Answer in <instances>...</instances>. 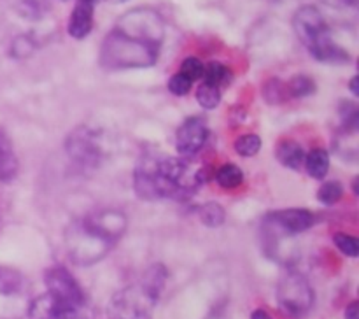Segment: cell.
<instances>
[{
	"label": "cell",
	"instance_id": "obj_11",
	"mask_svg": "<svg viewBox=\"0 0 359 319\" xmlns=\"http://www.w3.org/2000/svg\"><path fill=\"white\" fill-rule=\"evenodd\" d=\"M77 312L65 301L58 300L51 293H44L35 298L28 308L30 319H76Z\"/></svg>",
	"mask_w": 359,
	"mask_h": 319
},
{
	"label": "cell",
	"instance_id": "obj_29",
	"mask_svg": "<svg viewBox=\"0 0 359 319\" xmlns=\"http://www.w3.org/2000/svg\"><path fill=\"white\" fill-rule=\"evenodd\" d=\"M346 319H359V304L358 301H353V304L346 308Z\"/></svg>",
	"mask_w": 359,
	"mask_h": 319
},
{
	"label": "cell",
	"instance_id": "obj_18",
	"mask_svg": "<svg viewBox=\"0 0 359 319\" xmlns=\"http://www.w3.org/2000/svg\"><path fill=\"white\" fill-rule=\"evenodd\" d=\"M200 219H202L203 224L210 228H217L224 223L226 219V212H224L223 207L216 202H209L205 205H202L198 209Z\"/></svg>",
	"mask_w": 359,
	"mask_h": 319
},
{
	"label": "cell",
	"instance_id": "obj_14",
	"mask_svg": "<svg viewBox=\"0 0 359 319\" xmlns=\"http://www.w3.org/2000/svg\"><path fill=\"white\" fill-rule=\"evenodd\" d=\"M276 154H277V160H279L284 167L293 168V170L300 168L305 161L304 147L291 139L280 140L279 146H277Z\"/></svg>",
	"mask_w": 359,
	"mask_h": 319
},
{
	"label": "cell",
	"instance_id": "obj_32",
	"mask_svg": "<svg viewBox=\"0 0 359 319\" xmlns=\"http://www.w3.org/2000/svg\"><path fill=\"white\" fill-rule=\"evenodd\" d=\"M111 2H116V4H119V2H126V0H111Z\"/></svg>",
	"mask_w": 359,
	"mask_h": 319
},
{
	"label": "cell",
	"instance_id": "obj_27",
	"mask_svg": "<svg viewBox=\"0 0 359 319\" xmlns=\"http://www.w3.org/2000/svg\"><path fill=\"white\" fill-rule=\"evenodd\" d=\"M35 48V42L32 41L27 35H20V37L14 39L13 42V56L16 58H25V56L30 55Z\"/></svg>",
	"mask_w": 359,
	"mask_h": 319
},
{
	"label": "cell",
	"instance_id": "obj_33",
	"mask_svg": "<svg viewBox=\"0 0 359 319\" xmlns=\"http://www.w3.org/2000/svg\"><path fill=\"white\" fill-rule=\"evenodd\" d=\"M272 2H284V0H272Z\"/></svg>",
	"mask_w": 359,
	"mask_h": 319
},
{
	"label": "cell",
	"instance_id": "obj_26",
	"mask_svg": "<svg viewBox=\"0 0 359 319\" xmlns=\"http://www.w3.org/2000/svg\"><path fill=\"white\" fill-rule=\"evenodd\" d=\"M193 86V81L188 79L186 76H182L181 72L174 74V76L170 77V81H168V90H170V93L177 95V97H184V95L189 93V90H191Z\"/></svg>",
	"mask_w": 359,
	"mask_h": 319
},
{
	"label": "cell",
	"instance_id": "obj_34",
	"mask_svg": "<svg viewBox=\"0 0 359 319\" xmlns=\"http://www.w3.org/2000/svg\"><path fill=\"white\" fill-rule=\"evenodd\" d=\"M88 2H93V4H97V0H88Z\"/></svg>",
	"mask_w": 359,
	"mask_h": 319
},
{
	"label": "cell",
	"instance_id": "obj_28",
	"mask_svg": "<svg viewBox=\"0 0 359 319\" xmlns=\"http://www.w3.org/2000/svg\"><path fill=\"white\" fill-rule=\"evenodd\" d=\"M323 4L330 7H335V9H344V7H351L356 0H321Z\"/></svg>",
	"mask_w": 359,
	"mask_h": 319
},
{
	"label": "cell",
	"instance_id": "obj_31",
	"mask_svg": "<svg viewBox=\"0 0 359 319\" xmlns=\"http://www.w3.org/2000/svg\"><path fill=\"white\" fill-rule=\"evenodd\" d=\"M351 91H353L354 95H359V90H358V76H354L353 79H351Z\"/></svg>",
	"mask_w": 359,
	"mask_h": 319
},
{
	"label": "cell",
	"instance_id": "obj_6",
	"mask_svg": "<svg viewBox=\"0 0 359 319\" xmlns=\"http://www.w3.org/2000/svg\"><path fill=\"white\" fill-rule=\"evenodd\" d=\"M277 300L287 315L302 318L314 305V291L302 273L287 272L277 286Z\"/></svg>",
	"mask_w": 359,
	"mask_h": 319
},
{
	"label": "cell",
	"instance_id": "obj_15",
	"mask_svg": "<svg viewBox=\"0 0 359 319\" xmlns=\"http://www.w3.org/2000/svg\"><path fill=\"white\" fill-rule=\"evenodd\" d=\"M304 163L311 177L325 179L330 170V154L321 147H318V149H312L311 153L305 154Z\"/></svg>",
	"mask_w": 359,
	"mask_h": 319
},
{
	"label": "cell",
	"instance_id": "obj_13",
	"mask_svg": "<svg viewBox=\"0 0 359 319\" xmlns=\"http://www.w3.org/2000/svg\"><path fill=\"white\" fill-rule=\"evenodd\" d=\"M18 158L9 137L0 130V181H13L18 174Z\"/></svg>",
	"mask_w": 359,
	"mask_h": 319
},
{
	"label": "cell",
	"instance_id": "obj_16",
	"mask_svg": "<svg viewBox=\"0 0 359 319\" xmlns=\"http://www.w3.org/2000/svg\"><path fill=\"white\" fill-rule=\"evenodd\" d=\"M216 181L221 188L224 189H235L244 182V172L233 163H226L219 167L216 172Z\"/></svg>",
	"mask_w": 359,
	"mask_h": 319
},
{
	"label": "cell",
	"instance_id": "obj_5",
	"mask_svg": "<svg viewBox=\"0 0 359 319\" xmlns=\"http://www.w3.org/2000/svg\"><path fill=\"white\" fill-rule=\"evenodd\" d=\"M156 297L144 284L128 286L116 293L109 304L111 319H151Z\"/></svg>",
	"mask_w": 359,
	"mask_h": 319
},
{
	"label": "cell",
	"instance_id": "obj_4",
	"mask_svg": "<svg viewBox=\"0 0 359 319\" xmlns=\"http://www.w3.org/2000/svg\"><path fill=\"white\" fill-rule=\"evenodd\" d=\"M67 251H69L72 262L79 265H90L98 262L109 252L111 245L114 244L111 237L105 231H102L90 216L77 221L67 231Z\"/></svg>",
	"mask_w": 359,
	"mask_h": 319
},
{
	"label": "cell",
	"instance_id": "obj_3",
	"mask_svg": "<svg viewBox=\"0 0 359 319\" xmlns=\"http://www.w3.org/2000/svg\"><path fill=\"white\" fill-rule=\"evenodd\" d=\"M293 28L302 44L309 49V53L318 62L347 63L351 60L349 53L333 41L325 16L318 7H300L293 16Z\"/></svg>",
	"mask_w": 359,
	"mask_h": 319
},
{
	"label": "cell",
	"instance_id": "obj_17",
	"mask_svg": "<svg viewBox=\"0 0 359 319\" xmlns=\"http://www.w3.org/2000/svg\"><path fill=\"white\" fill-rule=\"evenodd\" d=\"M203 79L205 83L216 84V86L223 88L224 84L230 83L231 79V70L226 65L219 62H210L207 63L205 69H203Z\"/></svg>",
	"mask_w": 359,
	"mask_h": 319
},
{
	"label": "cell",
	"instance_id": "obj_25",
	"mask_svg": "<svg viewBox=\"0 0 359 319\" xmlns=\"http://www.w3.org/2000/svg\"><path fill=\"white\" fill-rule=\"evenodd\" d=\"M203 69H205V65H203L196 56H188V58H184V62H182L181 74L195 83L196 79L203 77Z\"/></svg>",
	"mask_w": 359,
	"mask_h": 319
},
{
	"label": "cell",
	"instance_id": "obj_21",
	"mask_svg": "<svg viewBox=\"0 0 359 319\" xmlns=\"http://www.w3.org/2000/svg\"><path fill=\"white\" fill-rule=\"evenodd\" d=\"M233 147L241 156L251 158L255 154H258V151L262 149V139L258 135H255V133H245V135H241L235 140Z\"/></svg>",
	"mask_w": 359,
	"mask_h": 319
},
{
	"label": "cell",
	"instance_id": "obj_10",
	"mask_svg": "<svg viewBox=\"0 0 359 319\" xmlns=\"http://www.w3.org/2000/svg\"><path fill=\"white\" fill-rule=\"evenodd\" d=\"M209 137V128H207V121L200 116H193L188 118L175 133V149L181 156L188 158L198 153L207 142Z\"/></svg>",
	"mask_w": 359,
	"mask_h": 319
},
{
	"label": "cell",
	"instance_id": "obj_22",
	"mask_svg": "<svg viewBox=\"0 0 359 319\" xmlns=\"http://www.w3.org/2000/svg\"><path fill=\"white\" fill-rule=\"evenodd\" d=\"M263 93H265L266 102H270V104H283L286 98H290L286 84H284L280 79H270L269 83L265 84Z\"/></svg>",
	"mask_w": 359,
	"mask_h": 319
},
{
	"label": "cell",
	"instance_id": "obj_8",
	"mask_svg": "<svg viewBox=\"0 0 359 319\" xmlns=\"http://www.w3.org/2000/svg\"><path fill=\"white\" fill-rule=\"evenodd\" d=\"M67 153L81 168L91 170L100 161V144L93 130L79 126L67 137Z\"/></svg>",
	"mask_w": 359,
	"mask_h": 319
},
{
	"label": "cell",
	"instance_id": "obj_2",
	"mask_svg": "<svg viewBox=\"0 0 359 319\" xmlns=\"http://www.w3.org/2000/svg\"><path fill=\"white\" fill-rule=\"evenodd\" d=\"M200 170L184 158H144L135 168L133 188L144 200L186 198L200 184Z\"/></svg>",
	"mask_w": 359,
	"mask_h": 319
},
{
	"label": "cell",
	"instance_id": "obj_7",
	"mask_svg": "<svg viewBox=\"0 0 359 319\" xmlns=\"http://www.w3.org/2000/svg\"><path fill=\"white\" fill-rule=\"evenodd\" d=\"M316 216L307 209H283L263 219V233L269 238H286L314 226Z\"/></svg>",
	"mask_w": 359,
	"mask_h": 319
},
{
	"label": "cell",
	"instance_id": "obj_30",
	"mask_svg": "<svg viewBox=\"0 0 359 319\" xmlns=\"http://www.w3.org/2000/svg\"><path fill=\"white\" fill-rule=\"evenodd\" d=\"M251 319H272V315H270L266 311H262V308H256V311L252 312Z\"/></svg>",
	"mask_w": 359,
	"mask_h": 319
},
{
	"label": "cell",
	"instance_id": "obj_12",
	"mask_svg": "<svg viewBox=\"0 0 359 319\" xmlns=\"http://www.w3.org/2000/svg\"><path fill=\"white\" fill-rule=\"evenodd\" d=\"M95 4L88 0H77L69 20V34L74 39H84L93 28Z\"/></svg>",
	"mask_w": 359,
	"mask_h": 319
},
{
	"label": "cell",
	"instance_id": "obj_23",
	"mask_svg": "<svg viewBox=\"0 0 359 319\" xmlns=\"http://www.w3.org/2000/svg\"><path fill=\"white\" fill-rule=\"evenodd\" d=\"M344 195V188L339 181H328L319 188L318 198L321 200L325 205H333L339 202Z\"/></svg>",
	"mask_w": 359,
	"mask_h": 319
},
{
	"label": "cell",
	"instance_id": "obj_19",
	"mask_svg": "<svg viewBox=\"0 0 359 319\" xmlns=\"http://www.w3.org/2000/svg\"><path fill=\"white\" fill-rule=\"evenodd\" d=\"M287 88V95L293 98H302V97H309L316 91V83L312 77L304 76V74H298L294 76L290 83L286 84Z\"/></svg>",
	"mask_w": 359,
	"mask_h": 319
},
{
	"label": "cell",
	"instance_id": "obj_20",
	"mask_svg": "<svg viewBox=\"0 0 359 319\" xmlns=\"http://www.w3.org/2000/svg\"><path fill=\"white\" fill-rule=\"evenodd\" d=\"M196 100L203 109H216L221 102V88L203 81L196 90Z\"/></svg>",
	"mask_w": 359,
	"mask_h": 319
},
{
	"label": "cell",
	"instance_id": "obj_1",
	"mask_svg": "<svg viewBox=\"0 0 359 319\" xmlns=\"http://www.w3.org/2000/svg\"><path fill=\"white\" fill-rule=\"evenodd\" d=\"M163 34V20L154 9L139 7L128 11L102 42V67L107 70L153 67L160 55Z\"/></svg>",
	"mask_w": 359,
	"mask_h": 319
},
{
	"label": "cell",
	"instance_id": "obj_9",
	"mask_svg": "<svg viewBox=\"0 0 359 319\" xmlns=\"http://www.w3.org/2000/svg\"><path fill=\"white\" fill-rule=\"evenodd\" d=\"M44 280L46 286H48V293H51L53 297L65 301L67 305L74 307L76 311L83 307V290H81V286L69 270L63 269V266H53V269L46 270Z\"/></svg>",
	"mask_w": 359,
	"mask_h": 319
},
{
	"label": "cell",
	"instance_id": "obj_24",
	"mask_svg": "<svg viewBox=\"0 0 359 319\" xmlns=\"http://www.w3.org/2000/svg\"><path fill=\"white\" fill-rule=\"evenodd\" d=\"M335 240V245L344 252L346 256H351V258H356L359 254V242L356 237L353 235H347V233H337L333 237Z\"/></svg>",
	"mask_w": 359,
	"mask_h": 319
}]
</instances>
